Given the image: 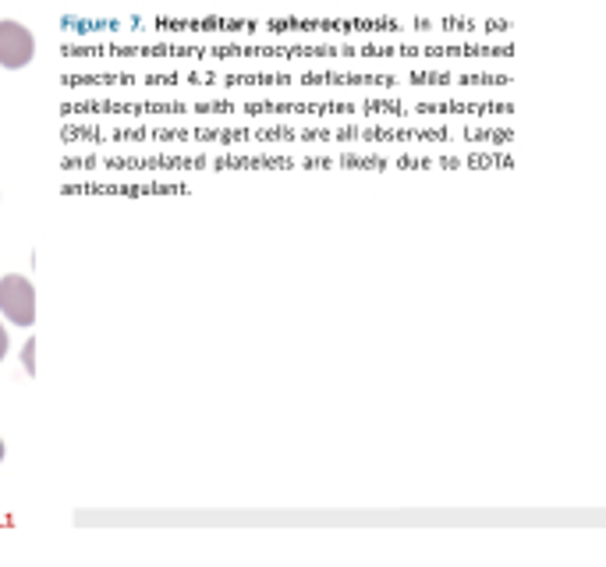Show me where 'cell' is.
<instances>
[{
    "mask_svg": "<svg viewBox=\"0 0 606 567\" xmlns=\"http://www.w3.org/2000/svg\"><path fill=\"white\" fill-rule=\"evenodd\" d=\"M0 312H4L11 324H18V327H32V319H36V288L29 284V277H18V273L0 277Z\"/></svg>",
    "mask_w": 606,
    "mask_h": 567,
    "instance_id": "cell-1",
    "label": "cell"
},
{
    "mask_svg": "<svg viewBox=\"0 0 606 567\" xmlns=\"http://www.w3.org/2000/svg\"><path fill=\"white\" fill-rule=\"evenodd\" d=\"M32 57H36L32 32L22 22H11V18H4V22H0V68L18 71V68H26Z\"/></svg>",
    "mask_w": 606,
    "mask_h": 567,
    "instance_id": "cell-2",
    "label": "cell"
},
{
    "mask_svg": "<svg viewBox=\"0 0 606 567\" xmlns=\"http://www.w3.org/2000/svg\"><path fill=\"white\" fill-rule=\"evenodd\" d=\"M8 355V334H4V327H0V358Z\"/></svg>",
    "mask_w": 606,
    "mask_h": 567,
    "instance_id": "cell-3",
    "label": "cell"
},
{
    "mask_svg": "<svg viewBox=\"0 0 606 567\" xmlns=\"http://www.w3.org/2000/svg\"><path fill=\"white\" fill-rule=\"evenodd\" d=\"M22 358H26V366H29V372H32V345H26V351H22Z\"/></svg>",
    "mask_w": 606,
    "mask_h": 567,
    "instance_id": "cell-4",
    "label": "cell"
},
{
    "mask_svg": "<svg viewBox=\"0 0 606 567\" xmlns=\"http://www.w3.org/2000/svg\"><path fill=\"white\" fill-rule=\"evenodd\" d=\"M0 461H4V444H0Z\"/></svg>",
    "mask_w": 606,
    "mask_h": 567,
    "instance_id": "cell-5",
    "label": "cell"
}]
</instances>
